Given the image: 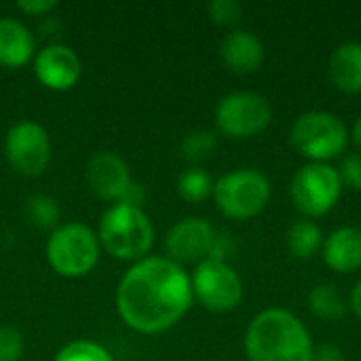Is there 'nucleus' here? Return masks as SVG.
Returning <instances> with one entry per match:
<instances>
[{"mask_svg": "<svg viewBox=\"0 0 361 361\" xmlns=\"http://www.w3.org/2000/svg\"><path fill=\"white\" fill-rule=\"evenodd\" d=\"M25 218L30 220V224L42 228V231H55L61 218L59 205L53 197L49 195H32L25 201Z\"/></svg>", "mask_w": 361, "mask_h": 361, "instance_id": "21", "label": "nucleus"}, {"mask_svg": "<svg viewBox=\"0 0 361 361\" xmlns=\"http://www.w3.org/2000/svg\"><path fill=\"white\" fill-rule=\"evenodd\" d=\"M309 311L324 322H341L347 315V300L332 283H319L309 292Z\"/></svg>", "mask_w": 361, "mask_h": 361, "instance_id": "19", "label": "nucleus"}, {"mask_svg": "<svg viewBox=\"0 0 361 361\" xmlns=\"http://www.w3.org/2000/svg\"><path fill=\"white\" fill-rule=\"evenodd\" d=\"M53 361H114V357L99 343L82 338L61 347Z\"/></svg>", "mask_w": 361, "mask_h": 361, "instance_id": "23", "label": "nucleus"}, {"mask_svg": "<svg viewBox=\"0 0 361 361\" xmlns=\"http://www.w3.org/2000/svg\"><path fill=\"white\" fill-rule=\"evenodd\" d=\"M288 250L298 260H311L324 245V233L313 220H298L290 226L288 235Z\"/></svg>", "mask_w": 361, "mask_h": 361, "instance_id": "18", "label": "nucleus"}, {"mask_svg": "<svg viewBox=\"0 0 361 361\" xmlns=\"http://www.w3.org/2000/svg\"><path fill=\"white\" fill-rule=\"evenodd\" d=\"M347 125L332 112L309 110L300 114L290 129V144L309 163H330L349 146Z\"/></svg>", "mask_w": 361, "mask_h": 361, "instance_id": "5", "label": "nucleus"}, {"mask_svg": "<svg viewBox=\"0 0 361 361\" xmlns=\"http://www.w3.org/2000/svg\"><path fill=\"white\" fill-rule=\"evenodd\" d=\"M220 57L224 66L235 74H254L267 57L264 42L252 30H233L220 44Z\"/></svg>", "mask_w": 361, "mask_h": 361, "instance_id": "14", "label": "nucleus"}, {"mask_svg": "<svg viewBox=\"0 0 361 361\" xmlns=\"http://www.w3.org/2000/svg\"><path fill=\"white\" fill-rule=\"evenodd\" d=\"M343 188L336 167L330 163H307L290 182V199L294 207L311 220L330 214L338 205Z\"/></svg>", "mask_w": 361, "mask_h": 361, "instance_id": "7", "label": "nucleus"}, {"mask_svg": "<svg viewBox=\"0 0 361 361\" xmlns=\"http://www.w3.org/2000/svg\"><path fill=\"white\" fill-rule=\"evenodd\" d=\"M6 161L15 173L36 178L51 163V137L47 129L34 121L15 123L4 137Z\"/></svg>", "mask_w": 361, "mask_h": 361, "instance_id": "10", "label": "nucleus"}, {"mask_svg": "<svg viewBox=\"0 0 361 361\" xmlns=\"http://www.w3.org/2000/svg\"><path fill=\"white\" fill-rule=\"evenodd\" d=\"M233 252H235V241H233V237H231V235H224V233H216V239H214L209 258H212V260L226 262L228 256H231Z\"/></svg>", "mask_w": 361, "mask_h": 361, "instance_id": "28", "label": "nucleus"}, {"mask_svg": "<svg viewBox=\"0 0 361 361\" xmlns=\"http://www.w3.org/2000/svg\"><path fill=\"white\" fill-rule=\"evenodd\" d=\"M207 15L216 25L222 27H233L241 21L243 6L237 0H212L207 4Z\"/></svg>", "mask_w": 361, "mask_h": 361, "instance_id": "24", "label": "nucleus"}, {"mask_svg": "<svg viewBox=\"0 0 361 361\" xmlns=\"http://www.w3.org/2000/svg\"><path fill=\"white\" fill-rule=\"evenodd\" d=\"M216 228L203 218H184L165 235L167 258L178 264H199L209 258Z\"/></svg>", "mask_w": 361, "mask_h": 361, "instance_id": "11", "label": "nucleus"}, {"mask_svg": "<svg viewBox=\"0 0 361 361\" xmlns=\"http://www.w3.org/2000/svg\"><path fill=\"white\" fill-rule=\"evenodd\" d=\"M38 82L51 91H68L82 76L80 57L66 44H47L34 57Z\"/></svg>", "mask_w": 361, "mask_h": 361, "instance_id": "13", "label": "nucleus"}, {"mask_svg": "<svg viewBox=\"0 0 361 361\" xmlns=\"http://www.w3.org/2000/svg\"><path fill=\"white\" fill-rule=\"evenodd\" d=\"M313 361H347V357H345V351L338 345L322 343V345H315Z\"/></svg>", "mask_w": 361, "mask_h": 361, "instance_id": "29", "label": "nucleus"}, {"mask_svg": "<svg viewBox=\"0 0 361 361\" xmlns=\"http://www.w3.org/2000/svg\"><path fill=\"white\" fill-rule=\"evenodd\" d=\"M23 355V336L13 326H0V361H19Z\"/></svg>", "mask_w": 361, "mask_h": 361, "instance_id": "25", "label": "nucleus"}, {"mask_svg": "<svg viewBox=\"0 0 361 361\" xmlns=\"http://www.w3.org/2000/svg\"><path fill=\"white\" fill-rule=\"evenodd\" d=\"M190 283L195 300L209 313H231L243 300V281L228 262L212 258L199 262L190 275Z\"/></svg>", "mask_w": 361, "mask_h": 361, "instance_id": "9", "label": "nucleus"}, {"mask_svg": "<svg viewBox=\"0 0 361 361\" xmlns=\"http://www.w3.org/2000/svg\"><path fill=\"white\" fill-rule=\"evenodd\" d=\"M328 74L343 93H361V42L338 44L328 59Z\"/></svg>", "mask_w": 361, "mask_h": 361, "instance_id": "17", "label": "nucleus"}, {"mask_svg": "<svg viewBox=\"0 0 361 361\" xmlns=\"http://www.w3.org/2000/svg\"><path fill=\"white\" fill-rule=\"evenodd\" d=\"M349 307L353 311V315L361 322V279L355 283V288L351 290V296H349Z\"/></svg>", "mask_w": 361, "mask_h": 361, "instance_id": "30", "label": "nucleus"}, {"mask_svg": "<svg viewBox=\"0 0 361 361\" xmlns=\"http://www.w3.org/2000/svg\"><path fill=\"white\" fill-rule=\"evenodd\" d=\"M97 239L102 250L112 258L137 262L152 250L154 226L142 207L114 203L97 224Z\"/></svg>", "mask_w": 361, "mask_h": 361, "instance_id": "3", "label": "nucleus"}, {"mask_svg": "<svg viewBox=\"0 0 361 361\" xmlns=\"http://www.w3.org/2000/svg\"><path fill=\"white\" fill-rule=\"evenodd\" d=\"M216 127L233 140L260 135L273 121L271 102L254 91H235L224 95L216 106Z\"/></svg>", "mask_w": 361, "mask_h": 361, "instance_id": "8", "label": "nucleus"}, {"mask_svg": "<svg viewBox=\"0 0 361 361\" xmlns=\"http://www.w3.org/2000/svg\"><path fill=\"white\" fill-rule=\"evenodd\" d=\"M349 137L355 142V146L360 148L361 152V114L357 116V121L353 123V127H351V131H349Z\"/></svg>", "mask_w": 361, "mask_h": 361, "instance_id": "31", "label": "nucleus"}, {"mask_svg": "<svg viewBox=\"0 0 361 361\" xmlns=\"http://www.w3.org/2000/svg\"><path fill=\"white\" fill-rule=\"evenodd\" d=\"M324 262L341 275L361 269V231L355 226H341L324 237Z\"/></svg>", "mask_w": 361, "mask_h": 361, "instance_id": "15", "label": "nucleus"}, {"mask_svg": "<svg viewBox=\"0 0 361 361\" xmlns=\"http://www.w3.org/2000/svg\"><path fill=\"white\" fill-rule=\"evenodd\" d=\"M36 51L34 34L13 17H0V66L15 70L32 61Z\"/></svg>", "mask_w": 361, "mask_h": 361, "instance_id": "16", "label": "nucleus"}, {"mask_svg": "<svg viewBox=\"0 0 361 361\" xmlns=\"http://www.w3.org/2000/svg\"><path fill=\"white\" fill-rule=\"evenodd\" d=\"M336 169H338V176H341V182L345 188L361 192V152L347 154L343 159L341 167H336Z\"/></svg>", "mask_w": 361, "mask_h": 361, "instance_id": "26", "label": "nucleus"}, {"mask_svg": "<svg viewBox=\"0 0 361 361\" xmlns=\"http://www.w3.org/2000/svg\"><path fill=\"white\" fill-rule=\"evenodd\" d=\"M85 180L97 199L112 203V205L121 203L133 184L131 171H129V165L125 163V159L110 150L95 152L89 159V163L85 167Z\"/></svg>", "mask_w": 361, "mask_h": 361, "instance_id": "12", "label": "nucleus"}, {"mask_svg": "<svg viewBox=\"0 0 361 361\" xmlns=\"http://www.w3.org/2000/svg\"><path fill=\"white\" fill-rule=\"evenodd\" d=\"M273 195L271 180L254 169L239 167L214 182V201L220 214L235 222H245L264 212Z\"/></svg>", "mask_w": 361, "mask_h": 361, "instance_id": "4", "label": "nucleus"}, {"mask_svg": "<svg viewBox=\"0 0 361 361\" xmlns=\"http://www.w3.org/2000/svg\"><path fill=\"white\" fill-rule=\"evenodd\" d=\"M102 254L97 233L80 222H68L57 226L47 241L49 267L68 279L89 275Z\"/></svg>", "mask_w": 361, "mask_h": 361, "instance_id": "6", "label": "nucleus"}, {"mask_svg": "<svg viewBox=\"0 0 361 361\" xmlns=\"http://www.w3.org/2000/svg\"><path fill=\"white\" fill-rule=\"evenodd\" d=\"M186 269L167 256H146L127 269L116 288V313L127 328L154 336L173 328L192 307Z\"/></svg>", "mask_w": 361, "mask_h": 361, "instance_id": "1", "label": "nucleus"}, {"mask_svg": "<svg viewBox=\"0 0 361 361\" xmlns=\"http://www.w3.org/2000/svg\"><path fill=\"white\" fill-rule=\"evenodd\" d=\"M216 148H218V135L209 129H195L180 144L182 157L188 163H192V167H197V163L214 157Z\"/></svg>", "mask_w": 361, "mask_h": 361, "instance_id": "22", "label": "nucleus"}, {"mask_svg": "<svg viewBox=\"0 0 361 361\" xmlns=\"http://www.w3.org/2000/svg\"><path fill=\"white\" fill-rule=\"evenodd\" d=\"M178 195L188 203H201L214 195V180L201 167H188L178 176Z\"/></svg>", "mask_w": 361, "mask_h": 361, "instance_id": "20", "label": "nucleus"}, {"mask_svg": "<svg viewBox=\"0 0 361 361\" xmlns=\"http://www.w3.org/2000/svg\"><path fill=\"white\" fill-rule=\"evenodd\" d=\"M15 6L30 17H42L51 13L57 6V2L55 0H17Z\"/></svg>", "mask_w": 361, "mask_h": 361, "instance_id": "27", "label": "nucleus"}, {"mask_svg": "<svg viewBox=\"0 0 361 361\" xmlns=\"http://www.w3.org/2000/svg\"><path fill=\"white\" fill-rule=\"evenodd\" d=\"M243 349L247 361H313L315 343L300 317L271 307L250 322Z\"/></svg>", "mask_w": 361, "mask_h": 361, "instance_id": "2", "label": "nucleus"}]
</instances>
